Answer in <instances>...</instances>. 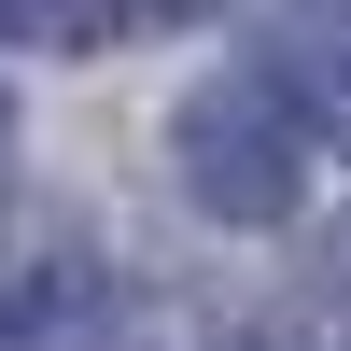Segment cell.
<instances>
[{
	"instance_id": "277c9868",
	"label": "cell",
	"mask_w": 351,
	"mask_h": 351,
	"mask_svg": "<svg viewBox=\"0 0 351 351\" xmlns=\"http://www.w3.org/2000/svg\"><path fill=\"white\" fill-rule=\"evenodd\" d=\"M141 14H197V0H0V43H127Z\"/></svg>"
},
{
	"instance_id": "3957f363",
	"label": "cell",
	"mask_w": 351,
	"mask_h": 351,
	"mask_svg": "<svg viewBox=\"0 0 351 351\" xmlns=\"http://www.w3.org/2000/svg\"><path fill=\"white\" fill-rule=\"evenodd\" d=\"M253 351H351V239H324V253H309V267L267 295Z\"/></svg>"
},
{
	"instance_id": "6da1fadb",
	"label": "cell",
	"mask_w": 351,
	"mask_h": 351,
	"mask_svg": "<svg viewBox=\"0 0 351 351\" xmlns=\"http://www.w3.org/2000/svg\"><path fill=\"white\" fill-rule=\"evenodd\" d=\"M169 155H183V197L211 225H295V183H309V127L295 99H281L267 71H225L183 99V127H169Z\"/></svg>"
},
{
	"instance_id": "7a4b0ae2",
	"label": "cell",
	"mask_w": 351,
	"mask_h": 351,
	"mask_svg": "<svg viewBox=\"0 0 351 351\" xmlns=\"http://www.w3.org/2000/svg\"><path fill=\"white\" fill-rule=\"evenodd\" d=\"M267 56H281V99H295L309 127H324L337 155H351V0H295Z\"/></svg>"
}]
</instances>
